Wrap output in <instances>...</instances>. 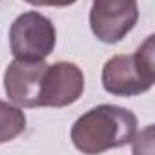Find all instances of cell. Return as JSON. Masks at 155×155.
<instances>
[{"instance_id":"obj_1","label":"cell","mask_w":155,"mask_h":155,"mask_svg":"<svg viewBox=\"0 0 155 155\" xmlns=\"http://www.w3.org/2000/svg\"><path fill=\"white\" fill-rule=\"evenodd\" d=\"M137 117L133 111L101 104L86 111L71 126V142L82 153H102L135 139Z\"/></svg>"},{"instance_id":"obj_2","label":"cell","mask_w":155,"mask_h":155,"mask_svg":"<svg viewBox=\"0 0 155 155\" xmlns=\"http://www.w3.org/2000/svg\"><path fill=\"white\" fill-rule=\"evenodd\" d=\"M153 35L131 55L111 57L102 68V86L115 97H135L146 93L155 82Z\"/></svg>"},{"instance_id":"obj_3","label":"cell","mask_w":155,"mask_h":155,"mask_svg":"<svg viewBox=\"0 0 155 155\" xmlns=\"http://www.w3.org/2000/svg\"><path fill=\"white\" fill-rule=\"evenodd\" d=\"M57 44L53 22L38 11H28L15 18L9 29V46L15 58L44 60Z\"/></svg>"},{"instance_id":"obj_4","label":"cell","mask_w":155,"mask_h":155,"mask_svg":"<svg viewBox=\"0 0 155 155\" xmlns=\"http://www.w3.org/2000/svg\"><path fill=\"white\" fill-rule=\"evenodd\" d=\"M137 0H93L90 26L93 35L104 44L120 42L137 24Z\"/></svg>"},{"instance_id":"obj_5","label":"cell","mask_w":155,"mask_h":155,"mask_svg":"<svg viewBox=\"0 0 155 155\" xmlns=\"http://www.w3.org/2000/svg\"><path fill=\"white\" fill-rule=\"evenodd\" d=\"M84 91V73L73 62L48 64L42 86L40 108H64L81 99Z\"/></svg>"},{"instance_id":"obj_6","label":"cell","mask_w":155,"mask_h":155,"mask_svg":"<svg viewBox=\"0 0 155 155\" xmlns=\"http://www.w3.org/2000/svg\"><path fill=\"white\" fill-rule=\"evenodd\" d=\"M48 64L44 60L15 58L4 73V90L18 108H40V86Z\"/></svg>"},{"instance_id":"obj_7","label":"cell","mask_w":155,"mask_h":155,"mask_svg":"<svg viewBox=\"0 0 155 155\" xmlns=\"http://www.w3.org/2000/svg\"><path fill=\"white\" fill-rule=\"evenodd\" d=\"M26 130V115L18 106L0 101V144L17 139Z\"/></svg>"},{"instance_id":"obj_8","label":"cell","mask_w":155,"mask_h":155,"mask_svg":"<svg viewBox=\"0 0 155 155\" xmlns=\"http://www.w3.org/2000/svg\"><path fill=\"white\" fill-rule=\"evenodd\" d=\"M24 2L37 6V8H68L77 0H24Z\"/></svg>"}]
</instances>
